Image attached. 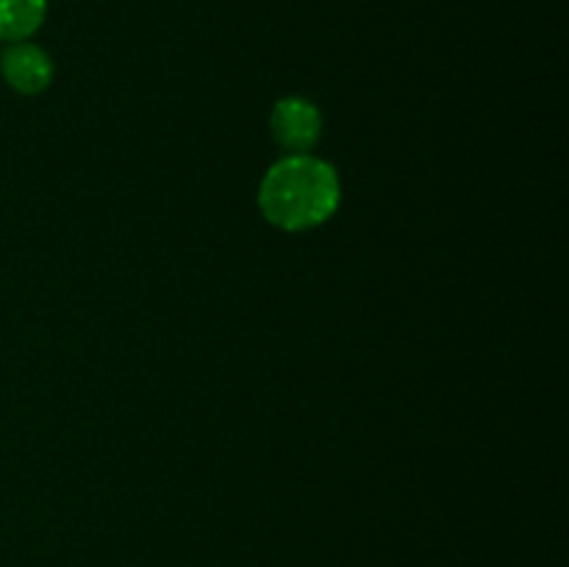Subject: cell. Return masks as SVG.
Returning a JSON list of instances; mask_svg holds the SVG:
<instances>
[{
    "mask_svg": "<svg viewBox=\"0 0 569 567\" xmlns=\"http://www.w3.org/2000/svg\"><path fill=\"white\" fill-rule=\"evenodd\" d=\"M48 0H0V42H26L42 28Z\"/></svg>",
    "mask_w": 569,
    "mask_h": 567,
    "instance_id": "277c9868",
    "label": "cell"
},
{
    "mask_svg": "<svg viewBox=\"0 0 569 567\" xmlns=\"http://www.w3.org/2000/svg\"><path fill=\"white\" fill-rule=\"evenodd\" d=\"M270 131L281 148L292 150V153H306L320 142L322 115L309 98L292 94V98L276 103L270 115Z\"/></svg>",
    "mask_w": 569,
    "mask_h": 567,
    "instance_id": "7a4b0ae2",
    "label": "cell"
},
{
    "mask_svg": "<svg viewBox=\"0 0 569 567\" xmlns=\"http://www.w3.org/2000/svg\"><path fill=\"white\" fill-rule=\"evenodd\" d=\"M342 200L337 167L309 153H289L267 170L259 209L281 231H309L331 220Z\"/></svg>",
    "mask_w": 569,
    "mask_h": 567,
    "instance_id": "6da1fadb",
    "label": "cell"
},
{
    "mask_svg": "<svg viewBox=\"0 0 569 567\" xmlns=\"http://www.w3.org/2000/svg\"><path fill=\"white\" fill-rule=\"evenodd\" d=\"M6 83L20 94H39L53 83V59L39 44L11 42L0 56Z\"/></svg>",
    "mask_w": 569,
    "mask_h": 567,
    "instance_id": "3957f363",
    "label": "cell"
}]
</instances>
